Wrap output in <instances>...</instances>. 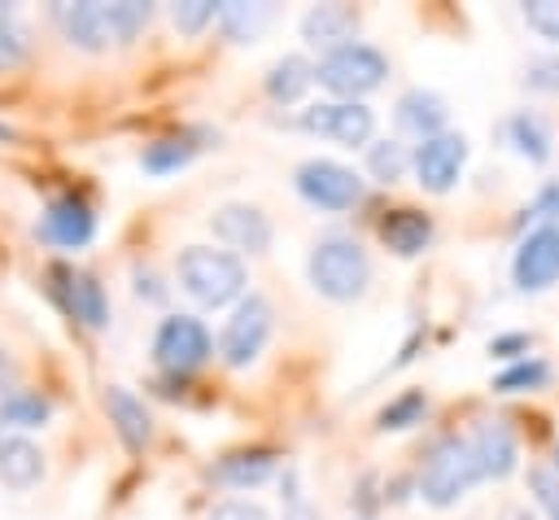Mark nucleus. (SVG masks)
<instances>
[{"mask_svg":"<svg viewBox=\"0 0 559 520\" xmlns=\"http://www.w3.org/2000/svg\"><path fill=\"white\" fill-rule=\"evenodd\" d=\"M310 284L332 302H354L371 284V258L349 236H323L306 258Z\"/></svg>","mask_w":559,"mask_h":520,"instance_id":"1","label":"nucleus"},{"mask_svg":"<svg viewBox=\"0 0 559 520\" xmlns=\"http://www.w3.org/2000/svg\"><path fill=\"white\" fill-rule=\"evenodd\" d=\"M179 284L201 306H227L245 293V262L231 249L214 245H188L179 253Z\"/></svg>","mask_w":559,"mask_h":520,"instance_id":"2","label":"nucleus"},{"mask_svg":"<svg viewBox=\"0 0 559 520\" xmlns=\"http://www.w3.org/2000/svg\"><path fill=\"white\" fill-rule=\"evenodd\" d=\"M476 481L485 476H480V463L467 437H441L419 468V494L428 507H454Z\"/></svg>","mask_w":559,"mask_h":520,"instance_id":"3","label":"nucleus"},{"mask_svg":"<svg viewBox=\"0 0 559 520\" xmlns=\"http://www.w3.org/2000/svg\"><path fill=\"white\" fill-rule=\"evenodd\" d=\"M384 74H389L384 52L371 48V44H358V39H354V44H341V48H332V52H323L319 66H314V79H319L328 92L345 96V101H358V96L376 92V87L384 83Z\"/></svg>","mask_w":559,"mask_h":520,"instance_id":"4","label":"nucleus"},{"mask_svg":"<svg viewBox=\"0 0 559 520\" xmlns=\"http://www.w3.org/2000/svg\"><path fill=\"white\" fill-rule=\"evenodd\" d=\"M271 319L275 315H271V302L266 297H258V293L240 297V306L231 310V319L223 323V336H218L223 363L227 367H249L262 354L266 336H271Z\"/></svg>","mask_w":559,"mask_h":520,"instance_id":"5","label":"nucleus"},{"mask_svg":"<svg viewBox=\"0 0 559 520\" xmlns=\"http://www.w3.org/2000/svg\"><path fill=\"white\" fill-rule=\"evenodd\" d=\"M293 184H297V192H301L310 205H319V210H349V205L362 197V179H358L349 166L332 162V157H306V162L293 170Z\"/></svg>","mask_w":559,"mask_h":520,"instance_id":"6","label":"nucleus"},{"mask_svg":"<svg viewBox=\"0 0 559 520\" xmlns=\"http://www.w3.org/2000/svg\"><path fill=\"white\" fill-rule=\"evenodd\" d=\"M214 354V336L197 315H170L157 323L153 336V358L170 371H192Z\"/></svg>","mask_w":559,"mask_h":520,"instance_id":"7","label":"nucleus"},{"mask_svg":"<svg viewBox=\"0 0 559 520\" xmlns=\"http://www.w3.org/2000/svg\"><path fill=\"white\" fill-rule=\"evenodd\" d=\"M511 280L520 293H546L559 280V223H542L520 240L511 258Z\"/></svg>","mask_w":559,"mask_h":520,"instance_id":"8","label":"nucleus"},{"mask_svg":"<svg viewBox=\"0 0 559 520\" xmlns=\"http://www.w3.org/2000/svg\"><path fill=\"white\" fill-rule=\"evenodd\" d=\"M301 127L314 131V135H328L336 144H367L371 131H376V114L362 105V101H323V105H310L301 114Z\"/></svg>","mask_w":559,"mask_h":520,"instance_id":"9","label":"nucleus"},{"mask_svg":"<svg viewBox=\"0 0 559 520\" xmlns=\"http://www.w3.org/2000/svg\"><path fill=\"white\" fill-rule=\"evenodd\" d=\"M411 166H415V175L428 192H450L459 184L463 166H467V140L459 131H441V135H432L415 149Z\"/></svg>","mask_w":559,"mask_h":520,"instance_id":"10","label":"nucleus"},{"mask_svg":"<svg viewBox=\"0 0 559 520\" xmlns=\"http://www.w3.org/2000/svg\"><path fill=\"white\" fill-rule=\"evenodd\" d=\"M210 227H214V236L223 245H231L240 253H266L271 249V218L258 205H249V201L218 205L214 218H210Z\"/></svg>","mask_w":559,"mask_h":520,"instance_id":"11","label":"nucleus"},{"mask_svg":"<svg viewBox=\"0 0 559 520\" xmlns=\"http://www.w3.org/2000/svg\"><path fill=\"white\" fill-rule=\"evenodd\" d=\"M52 17L61 22L66 39L96 52L114 39V26H109V4L105 0H74V4H52Z\"/></svg>","mask_w":559,"mask_h":520,"instance_id":"12","label":"nucleus"},{"mask_svg":"<svg viewBox=\"0 0 559 520\" xmlns=\"http://www.w3.org/2000/svg\"><path fill=\"white\" fill-rule=\"evenodd\" d=\"M92 232H96V214L79 192H61V197L48 201V210H44V236L48 240H57L66 249H79V245L92 240Z\"/></svg>","mask_w":559,"mask_h":520,"instance_id":"13","label":"nucleus"},{"mask_svg":"<svg viewBox=\"0 0 559 520\" xmlns=\"http://www.w3.org/2000/svg\"><path fill=\"white\" fill-rule=\"evenodd\" d=\"M467 441H472V454H476V463H480V476L502 481V476L515 472L520 446H515V433H511L502 419H480Z\"/></svg>","mask_w":559,"mask_h":520,"instance_id":"14","label":"nucleus"},{"mask_svg":"<svg viewBox=\"0 0 559 520\" xmlns=\"http://www.w3.org/2000/svg\"><path fill=\"white\" fill-rule=\"evenodd\" d=\"M445 114H450L445 101L428 87H411V92L397 96V127L406 135H419V144L445 131Z\"/></svg>","mask_w":559,"mask_h":520,"instance_id":"15","label":"nucleus"},{"mask_svg":"<svg viewBox=\"0 0 559 520\" xmlns=\"http://www.w3.org/2000/svg\"><path fill=\"white\" fill-rule=\"evenodd\" d=\"M354 31H358V13L349 4H314L301 17V35L314 48H328V52L341 48V44H354Z\"/></svg>","mask_w":559,"mask_h":520,"instance_id":"16","label":"nucleus"},{"mask_svg":"<svg viewBox=\"0 0 559 520\" xmlns=\"http://www.w3.org/2000/svg\"><path fill=\"white\" fill-rule=\"evenodd\" d=\"M105 411H109V424L118 428V437L127 441V450H144V441L153 437V419H148V406L122 389V385H109L105 389Z\"/></svg>","mask_w":559,"mask_h":520,"instance_id":"17","label":"nucleus"},{"mask_svg":"<svg viewBox=\"0 0 559 520\" xmlns=\"http://www.w3.org/2000/svg\"><path fill=\"white\" fill-rule=\"evenodd\" d=\"M57 275L66 284V302H70L74 319H83L87 328H105L109 323V297L96 284V275H87V271H57Z\"/></svg>","mask_w":559,"mask_h":520,"instance_id":"18","label":"nucleus"},{"mask_svg":"<svg viewBox=\"0 0 559 520\" xmlns=\"http://www.w3.org/2000/svg\"><path fill=\"white\" fill-rule=\"evenodd\" d=\"M275 463L280 459L271 450H231V454H223L214 463V481L236 485V489H253V485H262L275 472Z\"/></svg>","mask_w":559,"mask_h":520,"instance_id":"19","label":"nucleus"},{"mask_svg":"<svg viewBox=\"0 0 559 520\" xmlns=\"http://www.w3.org/2000/svg\"><path fill=\"white\" fill-rule=\"evenodd\" d=\"M380 240H384L393 253L415 258V253L432 240V223H428V214H419V210H393V214L380 223Z\"/></svg>","mask_w":559,"mask_h":520,"instance_id":"20","label":"nucleus"},{"mask_svg":"<svg viewBox=\"0 0 559 520\" xmlns=\"http://www.w3.org/2000/svg\"><path fill=\"white\" fill-rule=\"evenodd\" d=\"M39 472H44V454H39L35 441H26V437L0 441V481H4V485L26 489V485L39 481Z\"/></svg>","mask_w":559,"mask_h":520,"instance_id":"21","label":"nucleus"},{"mask_svg":"<svg viewBox=\"0 0 559 520\" xmlns=\"http://www.w3.org/2000/svg\"><path fill=\"white\" fill-rule=\"evenodd\" d=\"M310 83H314V66H310L306 57H297V52H284V57L266 70V92H271V101H280V105H293Z\"/></svg>","mask_w":559,"mask_h":520,"instance_id":"22","label":"nucleus"},{"mask_svg":"<svg viewBox=\"0 0 559 520\" xmlns=\"http://www.w3.org/2000/svg\"><path fill=\"white\" fill-rule=\"evenodd\" d=\"M507 140H511L515 153L528 157V162H546V157H550V144H555L546 118L533 114V109H520V114L507 118Z\"/></svg>","mask_w":559,"mask_h":520,"instance_id":"23","label":"nucleus"},{"mask_svg":"<svg viewBox=\"0 0 559 520\" xmlns=\"http://www.w3.org/2000/svg\"><path fill=\"white\" fill-rule=\"evenodd\" d=\"M218 22H223V31H227L236 44H245V39H258V31L271 22V4L227 0V4H218Z\"/></svg>","mask_w":559,"mask_h":520,"instance_id":"24","label":"nucleus"},{"mask_svg":"<svg viewBox=\"0 0 559 520\" xmlns=\"http://www.w3.org/2000/svg\"><path fill=\"white\" fill-rule=\"evenodd\" d=\"M192 153H197V144H192L188 135H166V140L144 144L140 166H144V170H153V175H166V170L188 166V162H192Z\"/></svg>","mask_w":559,"mask_h":520,"instance_id":"25","label":"nucleus"},{"mask_svg":"<svg viewBox=\"0 0 559 520\" xmlns=\"http://www.w3.org/2000/svg\"><path fill=\"white\" fill-rule=\"evenodd\" d=\"M48 398L35 393V389H13L9 398H0V419L4 424H17V428H35L48 419Z\"/></svg>","mask_w":559,"mask_h":520,"instance_id":"26","label":"nucleus"},{"mask_svg":"<svg viewBox=\"0 0 559 520\" xmlns=\"http://www.w3.org/2000/svg\"><path fill=\"white\" fill-rule=\"evenodd\" d=\"M411 162H415V153H406V144H397V140H376V144L367 149V170H371L380 184L402 179Z\"/></svg>","mask_w":559,"mask_h":520,"instance_id":"27","label":"nucleus"},{"mask_svg":"<svg viewBox=\"0 0 559 520\" xmlns=\"http://www.w3.org/2000/svg\"><path fill=\"white\" fill-rule=\"evenodd\" d=\"M546 380H550V367L542 358H520V363H511L507 371L493 376V389L498 393H520V389H542Z\"/></svg>","mask_w":559,"mask_h":520,"instance_id":"28","label":"nucleus"},{"mask_svg":"<svg viewBox=\"0 0 559 520\" xmlns=\"http://www.w3.org/2000/svg\"><path fill=\"white\" fill-rule=\"evenodd\" d=\"M424 411H428V398H424L419 389H406L402 398H393V402L380 411V428H384V433L411 428V424H419V419H424Z\"/></svg>","mask_w":559,"mask_h":520,"instance_id":"29","label":"nucleus"},{"mask_svg":"<svg viewBox=\"0 0 559 520\" xmlns=\"http://www.w3.org/2000/svg\"><path fill=\"white\" fill-rule=\"evenodd\" d=\"M26 52H31L26 26H22V22H17L9 9H0V70L22 66V61H26Z\"/></svg>","mask_w":559,"mask_h":520,"instance_id":"30","label":"nucleus"},{"mask_svg":"<svg viewBox=\"0 0 559 520\" xmlns=\"http://www.w3.org/2000/svg\"><path fill=\"white\" fill-rule=\"evenodd\" d=\"M148 4L144 0H118V4H109V26H114V39H135V31L148 22Z\"/></svg>","mask_w":559,"mask_h":520,"instance_id":"31","label":"nucleus"},{"mask_svg":"<svg viewBox=\"0 0 559 520\" xmlns=\"http://www.w3.org/2000/svg\"><path fill=\"white\" fill-rule=\"evenodd\" d=\"M528 489H533V503L542 507V516L559 520V476H555V468H528Z\"/></svg>","mask_w":559,"mask_h":520,"instance_id":"32","label":"nucleus"},{"mask_svg":"<svg viewBox=\"0 0 559 520\" xmlns=\"http://www.w3.org/2000/svg\"><path fill=\"white\" fill-rule=\"evenodd\" d=\"M170 17H175V26H179L183 35H197L210 17H218V4H214V0H179V4L170 9Z\"/></svg>","mask_w":559,"mask_h":520,"instance_id":"33","label":"nucleus"},{"mask_svg":"<svg viewBox=\"0 0 559 520\" xmlns=\"http://www.w3.org/2000/svg\"><path fill=\"white\" fill-rule=\"evenodd\" d=\"M524 22H528L542 39L559 44V0H528V4H524Z\"/></svg>","mask_w":559,"mask_h":520,"instance_id":"34","label":"nucleus"},{"mask_svg":"<svg viewBox=\"0 0 559 520\" xmlns=\"http://www.w3.org/2000/svg\"><path fill=\"white\" fill-rule=\"evenodd\" d=\"M210 520H271V516L253 498H223V503L210 507Z\"/></svg>","mask_w":559,"mask_h":520,"instance_id":"35","label":"nucleus"},{"mask_svg":"<svg viewBox=\"0 0 559 520\" xmlns=\"http://www.w3.org/2000/svg\"><path fill=\"white\" fill-rule=\"evenodd\" d=\"M524 83L533 92H559V57H537L524 70Z\"/></svg>","mask_w":559,"mask_h":520,"instance_id":"36","label":"nucleus"},{"mask_svg":"<svg viewBox=\"0 0 559 520\" xmlns=\"http://www.w3.org/2000/svg\"><path fill=\"white\" fill-rule=\"evenodd\" d=\"M284 520H319V511L306 503V494L297 489V476L288 472V494H284Z\"/></svg>","mask_w":559,"mask_h":520,"instance_id":"37","label":"nucleus"},{"mask_svg":"<svg viewBox=\"0 0 559 520\" xmlns=\"http://www.w3.org/2000/svg\"><path fill=\"white\" fill-rule=\"evenodd\" d=\"M533 214H537V218H546V223H555V218H559V184H546V188L537 192Z\"/></svg>","mask_w":559,"mask_h":520,"instance_id":"38","label":"nucleus"},{"mask_svg":"<svg viewBox=\"0 0 559 520\" xmlns=\"http://www.w3.org/2000/svg\"><path fill=\"white\" fill-rule=\"evenodd\" d=\"M493 354H511V350H528V336H498L493 345H489Z\"/></svg>","mask_w":559,"mask_h":520,"instance_id":"39","label":"nucleus"},{"mask_svg":"<svg viewBox=\"0 0 559 520\" xmlns=\"http://www.w3.org/2000/svg\"><path fill=\"white\" fill-rule=\"evenodd\" d=\"M9 385H13V363H9V354L0 350V398H9V393H13Z\"/></svg>","mask_w":559,"mask_h":520,"instance_id":"40","label":"nucleus"},{"mask_svg":"<svg viewBox=\"0 0 559 520\" xmlns=\"http://www.w3.org/2000/svg\"><path fill=\"white\" fill-rule=\"evenodd\" d=\"M550 468H555V476H559V450H555V463H550Z\"/></svg>","mask_w":559,"mask_h":520,"instance_id":"41","label":"nucleus"}]
</instances>
